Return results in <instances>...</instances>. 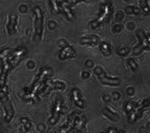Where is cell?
Returning a JSON list of instances; mask_svg holds the SVG:
<instances>
[{
  "instance_id": "cell-3",
  "label": "cell",
  "mask_w": 150,
  "mask_h": 133,
  "mask_svg": "<svg viewBox=\"0 0 150 133\" xmlns=\"http://www.w3.org/2000/svg\"><path fill=\"white\" fill-rule=\"evenodd\" d=\"M128 63H129V65H130V67H131V68L133 70H136L137 69V64H136V63L134 61H133V59H130L128 61Z\"/></svg>"
},
{
  "instance_id": "cell-1",
  "label": "cell",
  "mask_w": 150,
  "mask_h": 133,
  "mask_svg": "<svg viewBox=\"0 0 150 133\" xmlns=\"http://www.w3.org/2000/svg\"><path fill=\"white\" fill-rule=\"evenodd\" d=\"M35 13L36 15V23H35V26H36V33L37 35L40 36L42 29V15L40 9L39 7H36L35 9Z\"/></svg>"
},
{
  "instance_id": "cell-6",
  "label": "cell",
  "mask_w": 150,
  "mask_h": 133,
  "mask_svg": "<svg viewBox=\"0 0 150 133\" xmlns=\"http://www.w3.org/2000/svg\"><path fill=\"white\" fill-rule=\"evenodd\" d=\"M148 127H149V129H150V123L149 124V125H148Z\"/></svg>"
},
{
  "instance_id": "cell-5",
  "label": "cell",
  "mask_w": 150,
  "mask_h": 133,
  "mask_svg": "<svg viewBox=\"0 0 150 133\" xmlns=\"http://www.w3.org/2000/svg\"><path fill=\"white\" fill-rule=\"evenodd\" d=\"M146 37H147L148 40H149V42H150V33H149V35H148V36H146Z\"/></svg>"
},
{
  "instance_id": "cell-4",
  "label": "cell",
  "mask_w": 150,
  "mask_h": 133,
  "mask_svg": "<svg viewBox=\"0 0 150 133\" xmlns=\"http://www.w3.org/2000/svg\"><path fill=\"white\" fill-rule=\"evenodd\" d=\"M109 133H125L123 132H117V130H109Z\"/></svg>"
},
{
  "instance_id": "cell-2",
  "label": "cell",
  "mask_w": 150,
  "mask_h": 133,
  "mask_svg": "<svg viewBox=\"0 0 150 133\" xmlns=\"http://www.w3.org/2000/svg\"><path fill=\"white\" fill-rule=\"evenodd\" d=\"M140 5L144 14H148L149 12V5H148V0H140Z\"/></svg>"
}]
</instances>
